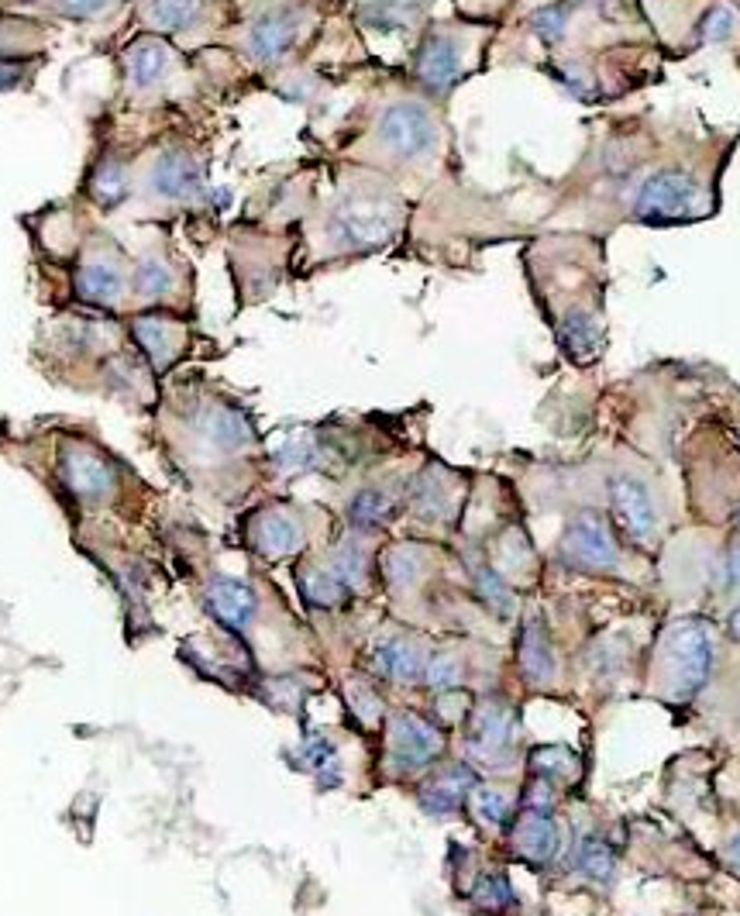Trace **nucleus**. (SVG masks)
I'll list each match as a JSON object with an SVG mask.
<instances>
[{
  "label": "nucleus",
  "instance_id": "obj_23",
  "mask_svg": "<svg viewBox=\"0 0 740 916\" xmlns=\"http://www.w3.org/2000/svg\"><path fill=\"white\" fill-rule=\"evenodd\" d=\"M520 669H524V675L534 682V686H548V682L555 679V669H558L555 648H551L541 620H531V624L524 627V638H520Z\"/></svg>",
  "mask_w": 740,
  "mask_h": 916
},
{
  "label": "nucleus",
  "instance_id": "obj_38",
  "mask_svg": "<svg viewBox=\"0 0 740 916\" xmlns=\"http://www.w3.org/2000/svg\"><path fill=\"white\" fill-rule=\"evenodd\" d=\"M303 765L310 768V772H317V775H324L327 782H334L338 775H334V748L331 744L324 741V737H307V744H303Z\"/></svg>",
  "mask_w": 740,
  "mask_h": 916
},
{
  "label": "nucleus",
  "instance_id": "obj_39",
  "mask_svg": "<svg viewBox=\"0 0 740 916\" xmlns=\"http://www.w3.org/2000/svg\"><path fill=\"white\" fill-rule=\"evenodd\" d=\"M737 28V14L727 4H716L703 21V38L706 42H727Z\"/></svg>",
  "mask_w": 740,
  "mask_h": 916
},
{
  "label": "nucleus",
  "instance_id": "obj_8",
  "mask_svg": "<svg viewBox=\"0 0 740 916\" xmlns=\"http://www.w3.org/2000/svg\"><path fill=\"white\" fill-rule=\"evenodd\" d=\"M128 331L135 345L142 348L145 362L155 372H166L176 359H183L186 345H190V328L179 317L162 314V310H145L128 321Z\"/></svg>",
  "mask_w": 740,
  "mask_h": 916
},
{
  "label": "nucleus",
  "instance_id": "obj_30",
  "mask_svg": "<svg viewBox=\"0 0 740 916\" xmlns=\"http://www.w3.org/2000/svg\"><path fill=\"white\" fill-rule=\"evenodd\" d=\"M393 510L396 503L389 493H383V489H362L352 500V507H348V514H352L358 527H379L393 517Z\"/></svg>",
  "mask_w": 740,
  "mask_h": 916
},
{
  "label": "nucleus",
  "instance_id": "obj_6",
  "mask_svg": "<svg viewBox=\"0 0 740 916\" xmlns=\"http://www.w3.org/2000/svg\"><path fill=\"white\" fill-rule=\"evenodd\" d=\"M73 293L80 304L93 310H114L131 297V269L124 266V255L107 245H93L73 273Z\"/></svg>",
  "mask_w": 740,
  "mask_h": 916
},
{
  "label": "nucleus",
  "instance_id": "obj_16",
  "mask_svg": "<svg viewBox=\"0 0 740 916\" xmlns=\"http://www.w3.org/2000/svg\"><path fill=\"white\" fill-rule=\"evenodd\" d=\"M513 741V713L503 703L486 700L475 710L472 717V731H469V751L475 758H486L493 762L496 755H506Z\"/></svg>",
  "mask_w": 740,
  "mask_h": 916
},
{
  "label": "nucleus",
  "instance_id": "obj_42",
  "mask_svg": "<svg viewBox=\"0 0 740 916\" xmlns=\"http://www.w3.org/2000/svg\"><path fill=\"white\" fill-rule=\"evenodd\" d=\"M723 579H727V586H740V541L730 551L727 565H723Z\"/></svg>",
  "mask_w": 740,
  "mask_h": 916
},
{
  "label": "nucleus",
  "instance_id": "obj_14",
  "mask_svg": "<svg viewBox=\"0 0 740 916\" xmlns=\"http://www.w3.org/2000/svg\"><path fill=\"white\" fill-rule=\"evenodd\" d=\"M62 483L73 489V496H80V500L100 503L114 493L118 472L90 445H66V452H62Z\"/></svg>",
  "mask_w": 740,
  "mask_h": 916
},
{
  "label": "nucleus",
  "instance_id": "obj_34",
  "mask_svg": "<svg viewBox=\"0 0 740 916\" xmlns=\"http://www.w3.org/2000/svg\"><path fill=\"white\" fill-rule=\"evenodd\" d=\"M472 899H475V906H482V910L500 913V910H506V906H513L510 882H506L503 875H482V879L475 882Z\"/></svg>",
  "mask_w": 740,
  "mask_h": 916
},
{
  "label": "nucleus",
  "instance_id": "obj_9",
  "mask_svg": "<svg viewBox=\"0 0 740 916\" xmlns=\"http://www.w3.org/2000/svg\"><path fill=\"white\" fill-rule=\"evenodd\" d=\"M300 31H303L300 7H276V11H266L262 18L252 21V28L245 35V52L259 66H276L300 42Z\"/></svg>",
  "mask_w": 740,
  "mask_h": 916
},
{
  "label": "nucleus",
  "instance_id": "obj_10",
  "mask_svg": "<svg viewBox=\"0 0 740 916\" xmlns=\"http://www.w3.org/2000/svg\"><path fill=\"white\" fill-rule=\"evenodd\" d=\"M444 748V734L417 713H396L389 724V758L400 772L431 765Z\"/></svg>",
  "mask_w": 740,
  "mask_h": 916
},
{
  "label": "nucleus",
  "instance_id": "obj_25",
  "mask_svg": "<svg viewBox=\"0 0 740 916\" xmlns=\"http://www.w3.org/2000/svg\"><path fill=\"white\" fill-rule=\"evenodd\" d=\"M128 193H131V166L114 159V155H104L90 176V197L104 211H114V207L128 200Z\"/></svg>",
  "mask_w": 740,
  "mask_h": 916
},
{
  "label": "nucleus",
  "instance_id": "obj_40",
  "mask_svg": "<svg viewBox=\"0 0 740 916\" xmlns=\"http://www.w3.org/2000/svg\"><path fill=\"white\" fill-rule=\"evenodd\" d=\"M114 4H118V0H59V11L66 14V18L87 21V18L104 14L107 7H114Z\"/></svg>",
  "mask_w": 740,
  "mask_h": 916
},
{
  "label": "nucleus",
  "instance_id": "obj_24",
  "mask_svg": "<svg viewBox=\"0 0 740 916\" xmlns=\"http://www.w3.org/2000/svg\"><path fill=\"white\" fill-rule=\"evenodd\" d=\"M372 662H376V672L386 675V679L393 682H414L424 675V655H420L417 644L403 641V638H393L386 644H379L376 655H372Z\"/></svg>",
  "mask_w": 740,
  "mask_h": 916
},
{
  "label": "nucleus",
  "instance_id": "obj_27",
  "mask_svg": "<svg viewBox=\"0 0 740 916\" xmlns=\"http://www.w3.org/2000/svg\"><path fill=\"white\" fill-rule=\"evenodd\" d=\"M414 510L427 520H441L451 514V489L448 476L438 469L424 472L414 483Z\"/></svg>",
  "mask_w": 740,
  "mask_h": 916
},
{
  "label": "nucleus",
  "instance_id": "obj_13",
  "mask_svg": "<svg viewBox=\"0 0 740 916\" xmlns=\"http://www.w3.org/2000/svg\"><path fill=\"white\" fill-rule=\"evenodd\" d=\"M610 500L617 510V520L623 524V531L630 534L641 545H651L654 534H658V507H654V493L644 479L630 476H613L610 483Z\"/></svg>",
  "mask_w": 740,
  "mask_h": 916
},
{
  "label": "nucleus",
  "instance_id": "obj_32",
  "mask_svg": "<svg viewBox=\"0 0 740 916\" xmlns=\"http://www.w3.org/2000/svg\"><path fill=\"white\" fill-rule=\"evenodd\" d=\"M472 813L482 820L486 827H503L506 817H510V799H506L500 789H475L472 793Z\"/></svg>",
  "mask_w": 740,
  "mask_h": 916
},
{
  "label": "nucleus",
  "instance_id": "obj_44",
  "mask_svg": "<svg viewBox=\"0 0 740 916\" xmlns=\"http://www.w3.org/2000/svg\"><path fill=\"white\" fill-rule=\"evenodd\" d=\"M730 634H734V641L740 644V603L730 610Z\"/></svg>",
  "mask_w": 740,
  "mask_h": 916
},
{
  "label": "nucleus",
  "instance_id": "obj_19",
  "mask_svg": "<svg viewBox=\"0 0 740 916\" xmlns=\"http://www.w3.org/2000/svg\"><path fill=\"white\" fill-rule=\"evenodd\" d=\"M131 297L142 300V304H169V297H176L173 262L159 252H145L138 266L131 269Z\"/></svg>",
  "mask_w": 740,
  "mask_h": 916
},
{
  "label": "nucleus",
  "instance_id": "obj_20",
  "mask_svg": "<svg viewBox=\"0 0 740 916\" xmlns=\"http://www.w3.org/2000/svg\"><path fill=\"white\" fill-rule=\"evenodd\" d=\"M558 844H562V830H558L555 817H541V813H527L513 834L517 855L531 865H548L558 855Z\"/></svg>",
  "mask_w": 740,
  "mask_h": 916
},
{
  "label": "nucleus",
  "instance_id": "obj_37",
  "mask_svg": "<svg viewBox=\"0 0 740 916\" xmlns=\"http://www.w3.org/2000/svg\"><path fill=\"white\" fill-rule=\"evenodd\" d=\"M424 679L431 689H451L458 686V679H462V662H458L455 655H434L431 662H427L424 669Z\"/></svg>",
  "mask_w": 740,
  "mask_h": 916
},
{
  "label": "nucleus",
  "instance_id": "obj_29",
  "mask_svg": "<svg viewBox=\"0 0 740 916\" xmlns=\"http://www.w3.org/2000/svg\"><path fill=\"white\" fill-rule=\"evenodd\" d=\"M383 569H386V579L393 582V586L407 589L414 586V582L424 576V551L417 545H396L386 551L383 558Z\"/></svg>",
  "mask_w": 740,
  "mask_h": 916
},
{
  "label": "nucleus",
  "instance_id": "obj_36",
  "mask_svg": "<svg viewBox=\"0 0 740 916\" xmlns=\"http://www.w3.org/2000/svg\"><path fill=\"white\" fill-rule=\"evenodd\" d=\"M345 596V582L334 572H310L307 576V600L317 607H334V603Z\"/></svg>",
  "mask_w": 740,
  "mask_h": 916
},
{
  "label": "nucleus",
  "instance_id": "obj_2",
  "mask_svg": "<svg viewBox=\"0 0 740 916\" xmlns=\"http://www.w3.org/2000/svg\"><path fill=\"white\" fill-rule=\"evenodd\" d=\"M441 121L434 107L420 97L389 100L372 128V145L389 162L400 166H420L431 162L441 149Z\"/></svg>",
  "mask_w": 740,
  "mask_h": 916
},
{
  "label": "nucleus",
  "instance_id": "obj_21",
  "mask_svg": "<svg viewBox=\"0 0 740 916\" xmlns=\"http://www.w3.org/2000/svg\"><path fill=\"white\" fill-rule=\"evenodd\" d=\"M472 786H475L472 768L451 765V768H444L441 775H434V779L420 789V806H424L427 813H434V817H444V813H451V810L462 806V799Z\"/></svg>",
  "mask_w": 740,
  "mask_h": 916
},
{
  "label": "nucleus",
  "instance_id": "obj_31",
  "mask_svg": "<svg viewBox=\"0 0 740 916\" xmlns=\"http://www.w3.org/2000/svg\"><path fill=\"white\" fill-rule=\"evenodd\" d=\"M568 21H572V4H548L531 18V28L544 45H558L568 35Z\"/></svg>",
  "mask_w": 740,
  "mask_h": 916
},
{
  "label": "nucleus",
  "instance_id": "obj_18",
  "mask_svg": "<svg viewBox=\"0 0 740 916\" xmlns=\"http://www.w3.org/2000/svg\"><path fill=\"white\" fill-rule=\"evenodd\" d=\"M255 548L269 558H286L303 548V527L300 520L286 510H262L255 520Z\"/></svg>",
  "mask_w": 740,
  "mask_h": 916
},
{
  "label": "nucleus",
  "instance_id": "obj_28",
  "mask_svg": "<svg viewBox=\"0 0 740 916\" xmlns=\"http://www.w3.org/2000/svg\"><path fill=\"white\" fill-rule=\"evenodd\" d=\"M531 772L541 782H572L579 775V758L572 748H537L531 755Z\"/></svg>",
  "mask_w": 740,
  "mask_h": 916
},
{
  "label": "nucleus",
  "instance_id": "obj_11",
  "mask_svg": "<svg viewBox=\"0 0 740 916\" xmlns=\"http://www.w3.org/2000/svg\"><path fill=\"white\" fill-rule=\"evenodd\" d=\"M173 49L169 42L155 35H142L124 49V83L131 93L138 97H152L155 90H162L173 76Z\"/></svg>",
  "mask_w": 740,
  "mask_h": 916
},
{
  "label": "nucleus",
  "instance_id": "obj_15",
  "mask_svg": "<svg viewBox=\"0 0 740 916\" xmlns=\"http://www.w3.org/2000/svg\"><path fill=\"white\" fill-rule=\"evenodd\" d=\"M193 431H197V438L214 448V452H241V448L252 445V438H255L248 417L224 400L200 403L197 414H193Z\"/></svg>",
  "mask_w": 740,
  "mask_h": 916
},
{
  "label": "nucleus",
  "instance_id": "obj_4",
  "mask_svg": "<svg viewBox=\"0 0 740 916\" xmlns=\"http://www.w3.org/2000/svg\"><path fill=\"white\" fill-rule=\"evenodd\" d=\"M710 214V193L685 169H658L637 186L634 217L644 224H685Z\"/></svg>",
  "mask_w": 740,
  "mask_h": 916
},
{
  "label": "nucleus",
  "instance_id": "obj_33",
  "mask_svg": "<svg viewBox=\"0 0 740 916\" xmlns=\"http://www.w3.org/2000/svg\"><path fill=\"white\" fill-rule=\"evenodd\" d=\"M331 572L338 576L345 586H362L365 579V555L362 548L355 545V541H345V545H338L331 558Z\"/></svg>",
  "mask_w": 740,
  "mask_h": 916
},
{
  "label": "nucleus",
  "instance_id": "obj_43",
  "mask_svg": "<svg viewBox=\"0 0 740 916\" xmlns=\"http://www.w3.org/2000/svg\"><path fill=\"white\" fill-rule=\"evenodd\" d=\"M723 861H727L734 872H740V834L727 844V851H723Z\"/></svg>",
  "mask_w": 740,
  "mask_h": 916
},
{
  "label": "nucleus",
  "instance_id": "obj_17",
  "mask_svg": "<svg viewBox=\"0 0 740 916\" xmlns=\"http://www.w3.org/2000/svg\"><path fill=\"white\" fill-rule=\"evenodd\" d=\"M210 4H214V0H145L142 18L152 31L183 35V31H193L204 25L210 18Z\"/></svg>",
  "mask_w": 740,
  "mask_h": 916
},
{
  "label": "nucleus",
  "instance_id": "obj_1",
  "mask_svg": "<svg viewBox=\"0 0 740 916\" xmlns=\"http://www.w3.org/2000/svg\"><path fill=\"white\" fill-rule=\"evenodd\" d=\"M403 200L383 180H355L334 193L321 214V235L334 255H365L393 245L403 228Z\"/></svg>",
  "mask_w": 740,
  "mask_h": 916
},
{
  "label": "nucleus",
  "instance_id": "obj_35",
  "mask_svg": "<svg viewBox=\"0 0 740 916\" xmlns=\"http://www.w3.org/2000/svg\"><path fill=\"white\" fill-rule=\"evenodd\" d=\"M475 586H479V596H482V600H486L489 607L500 613V617H506V613L513 610V593L506 589V582H503L500 576H496L493 569H486V565H482V569L475 572Z\"/></svg>",
  "mask_w": 740,
  "mask_h": 916
},
{
  "label": "nucleus",
  "instance_id": "obj_22",
  "mask_svg": "<svg viewBox=\"0 0 740 916\" xmlns=\"http://www.w3.org/2000/svg\"><path fill=\"white\" fill-rule=\"evenodd\" d=\"M207 603H210V610H214V617L221 620V624L235 627V631L248 627L255 617V596L241 579H217L214 586L207 589Z\"/></svg>",
  "mask_w": 740,
  "mask_h": 916
},
{
  "label": "nucleus",
  "instance_id": "obj_12",
  "mask_svg": "<svg viewBox=\"0 0 740 916\" xmlns=\"http://www.w3.org/2000/svg\"><path fill=\"white\" fill-rule=\"evenodd\" d=\"M562 555L572 565H582V569H617L620 565L617 541L606 531L603 517L596 514H579L568 524L562 538Z\"/></svg>",
  "mask_w": 740,
  "mask_h": 916
},
{
  "label": "nucleus",
  "instance_id": "obj_41",
  "mask_svg": "<svg viewBox=\"0 0 740 916\" xmlns=\"http://www.w3.org/2000/svg\"><path fill=\"white\" fill-rule=\"evenodd\" d=\"M348 703H352V710L365 720V724H376L379 713H383V706H379L376 693H372V689H365V686H352V696H348Z\"/></svg>",
  "mask_w": 740,
  "mask_h": 916
},
{
  "label": "nucleus",
  "instance_id": "obj_3",
  "mask_svg": "<svg viewBox=\"0 0 740 916\" xmlns=\"http://www.w3.org/2000/svg\"><path fill=\"white\" fill-rule=\"evenodd\" d=\"M665 689L675 700H689L706 686L713 669V631L703 620H682L665 634L658 655Z\"/></svg>",
  "mask_w": 740,
  "mask_h": 916
},
{
  "label": "nucleus",
  "instance_id": "obj_26",
  "mask_svg": "<svg viewBox=\"0 0 740 916\" xmlns=\"http://www.w3.org/2000/svg\"><path fill=\"white\" fill-rule=\"evenodd\" d=\"M572 865L579 868L582 879L599 882V886L613 882V875H617V855H613L610 844H606L603 837H596V834L582 837L579 848H575V855H572Z\"/></svg>",
  "mask_w": 740,
  "mask_h": 916
},
{
  "label": "nucleus",
  "instance_id": "obj_5",
  "mask_svg": "<svg viewBox=\"0 0 740 916\" xmlns=\"http://www.w3.org/2000/svg\"><path fill=\"white\" fill-rule=\"evenodd\" d=\"M472 69V38L462 28L438 25L424 35L414 59V76L417 83L434 97H444L451 87L465 80Z\"/></svg>",
  "mask_w": 740,
  "mask_h": 916
},
{
  "label": "nucleus",
  "instance_id": "obj_7",
  "mask_svg": "<svg viewBox=\"0 0 740 916\" xmlns=\"http://www.w3.org/2000/svg\"><path fill=\"white\" fill-rule=\"evenodd\" d=\"M148 190L155 197L169 200V204H193V200L207 197V176L200 159L183 145H166L162 152H155L152 166H148Z\"/></svg>",
  "mask_w": 740,
  "mask_h": 916
}]
</instances>
